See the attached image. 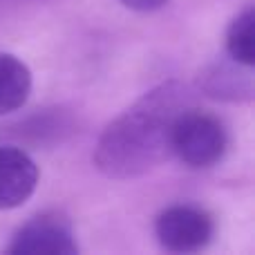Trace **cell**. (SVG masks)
<instances>
[{
	"label": "cell",
	"instance_id": "obj_1",
	"mask_svg": "<svg viewBox=\"0 0 255 255\" xmlns=\"http://www.w3.org/2000/svg\"><path fill=\"white\" fill-rule=\"evenodd\" d=\"M186 108L190 94L177 81L150 90L103 130L94 150L97 168L112 179H130L166 161L172 154V126Z\"/></svg>",
	"mask_w": 255,
	"mask_h": 255
},
{
	"label": "cell",
	"instance_id": "obj_2",
	"mask_svg": "<svg viewBox=\"0 0 255 255\" xmlns=\"http://www.w3.org/2000/svg\"><path fill=\"white\" fill-rule=\"evenodd\" d=\"M229 148L226 128L211 112L186 108L172 126L170 150L190 168H211Z\"/></svg>",
	"mask_w": 255,
	"mask_h": 255
},
{
	"label": "cell",
	"instance_id": "obj_3",
	"mask_svg": "<svg viewBox=\"0 0 255 255\" xmlns=\"http://www.w3.org/2000/svg\"><path fill=\"white\" fill-rule=\"evenodd\" d=\"M154 231L163 249L175 253H193L211 242L213 220L202 208L179 204L159 213Z\"/></svg>",
	"mask_w": 255,
	"mask_h": 255
},
{
	"label": "cell",
	"instance_id": "obj_4",
	"mask_svg": "<svg viewBox=\"0 0 255 255\" xmlns=\"http://www.w3.org/2000/svg\"><path fill=\"white\" fill-rule=\"evenodd\" d=\"M9 253H47V255H74L79 244L70 224L56 215H38L16 231Z\"/></svg>",
	"mask_w": 255,
	"mask_h": 255
},
{
	"label": "cell",
	"instance_id": "obj_5",
	"mask_svg": "<svg viewBox=\"0 0 255 255\" xmlns=\"http://www.w3.org/2000/svg\"><path fill=\"white\" fill-rule=\"evenodd\" d=\"M38 166L27 152L13 145H0V211L18 208L34 195Z\"/></svg>",
	"mask_w": 255,
	"mask_h": 255
},
{
	"label": "cell",
	"instance_id": "obj_6",
	"mask_svg": "<svg viewBox=\"0 0 255 255\" xmlns=\"http://www.w3.org/2000/svg\"><path fill=\"white\" fill-rule=\"evenodd\" d=\"M31 92V72L13 54L0 52V117L25 106Z\"/></svg>",
	"mask_w": 255,
	"mask_h": 255
},
{
	"label": "cell",
	"instance_id": "obj_7",
	"mask_svg": "<svg viewBox=\"0 0 255 255\" xmlns=\"http://www.w3.org/2000/svg\"><path fill=\"white\" fill-rule=\"evenodd\" d=\"M226 52L238 65L253 67L255 63V11L244 9L233 18L226 31Z\"/></svg>",
	"mask_w": 255,
	"mask_h": 255
},
{
	"label": "cell",
	"instance_id": "obj_8",
	"mask_svg": "<svg viewBox=\"0 0 255 255\" xmlns=\"http://www.w3.org/2000/svg\"><path fill=\"white\" fill-rule=\"evenodd\" d=\"M121 2H124L128 9H132V11L148 13V11H157V9H161L168 0H121Z\"/></svg>",
	"mask_w": 255,
	"mask_h": 255
}]
</instances>
